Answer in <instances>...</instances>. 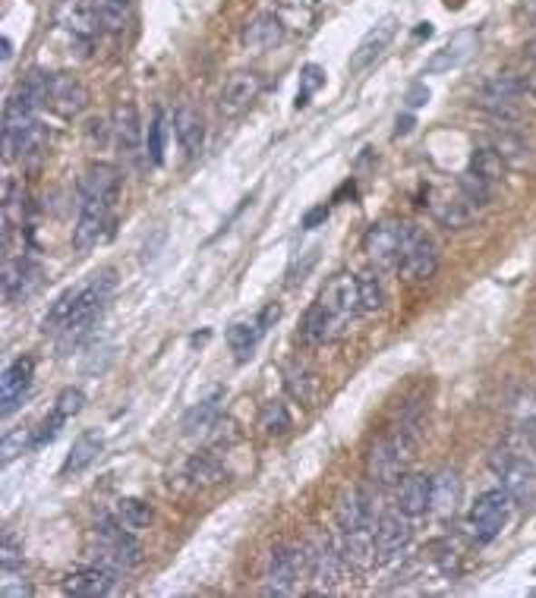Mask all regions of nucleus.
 <instances>
[{
	"mask_svg": "<svg viewBox=\"0 0 536 598\" xmlns=\"http://www.w3.org/2000/svg\"><path fill=\"white\" fill-rule=\"evenodd\" d=\"M76 294H79V287H73V290H63L61 296L54 299V305H51V312L44 315V322H42V331L44 334H54V331H63L70 324V318H73V309H76Z\"/></svg>",
	"mask_w": 536,
	"mask_h": 598,
	"instance_id": "58836bf2",
	"label": "nucleus"
},
{
	"mask_svg": "<svg viewBox=\"0 0 536 598\" xmlns=\"http://www.w3.org/2000/svg\"><path fill=\"white\" fill-rule=\"evenodd\" d=\"M476 48H480V32L476 29L454 32V35L426 60V72L429 76H442V72L458 70V66H464L467 60L476 54Z\"/></svg>",
	"mask_w": 536,
	"mask_h": 598,
	"instance_id": "ddd939ff",
	"label": "nucleus"
},
{
	"mask_svg": "<svg viewBox=\"0 0 536 598\" xmlns=\"http://www.w3.org/2000/svg\"><path fill=\"white\" fill-rule=\"evenodd\" d=\"M414 130V117H398V136H407Z\"/></svg>",
	"mask_w": 536,
	"mask_h": 598,
	"instance_id": "13d9d810",
	"label": "nucleus"
},
{
	"mask_svg": "<svg viewBox=\"0 0 536 598\" xmlns=\"http://www.w3.org/2000/svg\"><path fill=\"white\" fill-rule=\"evenodd\" d=\"M470 170H473L476 177L486 179L489 186H499L502 174H505V161H502V155L495 149H480V151H473V158H470Z\"/></svg>",
	"mask_w": 536,
	"mask_h": 598,
	"instance_id": "ea45409f",
	"label": "nucleus"
},
{
	"mask_svg": "<svg viewBox=\"0 0 536 598\" xmlns=\"http://www.w3.org/2000/svg\"><path fill=\"white\" fill-rule=\"evenodd\" d=\"M341 555L350 567L369 570L379 561V551H375V529H356V533H341Z\"/></svg>",
	"mask_w": 536,
	"mask_h": 598,
	"instance_id": "c756f323",
	"label": "nucleus"
},
{
	"mask_svg": "<svg viewBox=\"0 0 536 598\" xmlns=\"http://www.w3.org/2000/svg\"><path fill=\"white\" fill-rule=\"evenodd\" d=\"M458 189L464 192L470 202L480 205V208H482V205H486L489 198H492V189H495V186H489L482 177H476L473 170H467V174H461V179H458Z\"/></svg>",
	"mask_w": 536,
	"mask_h": 598,
	"instance_id": "8fccbe9b",
	"label": "nucleus"
},
{
	"mask_svg": "<svg viewBox=\"0 0 536 598\" xmlns=\"http://www.w3.org/2000/svg\"><path fill=\"white\" fill-rule=\"evenodd\" d=\"M83 407H85V394L79 388H63L54 400V413L61 416L63 422H70L73 416L83 413Z\"/></svg>",
	"mask_w": 536,
	"mask_h": 598,
	"instance_id": "3c124183",
	"label": "nucleus"
},
{
	"mask_svg": "<svg viewBox=\"0 0 536 598\" xmlns=\"http://www.w3.org/2000/svg\"><path fill=\"white\" fill-rule=\"evenodd\" d=\"M303 551L290 548V545H275L268 555V593L271 595H290L297 586V576H300V564H303Z\"/></svg>",
	"mask_w": 536,
	"mask_h": 598,
	"instance_id": "2eb2a0df",
	"label": "nucleus"
},
{
	"mask_svg": "<svg viewBox=\"0 0 536 598\" xmlns=\"http://www.w3.org/2000/svg\"><path fill=\"white\" fill-rule=\"evenodd\" d=\"M63 593L67 595H76V598H102L114 589V574L104 567H83V570H73V574L63 576Z\"/></svg>",
	"mask_w": 536,
	"mask_h": 598,
	"instance_id": "393cba45",
	"label": "nucleus"
},
{
	"mask_svg": "<svg viewBox=\"0 0 536 598\" xmlns=\"http://www.w3.org/2000/svg\"><path fill=\"white\" fill-rule=\"evenodd\" d=\"M512 504H514V497L508 495V488H489L476 497V504L470 507V516H467L476 545H489L502 533V526H505L508 516H512Z\"/></svg>",
	"mask_w": 536,
	"mask_h": 598,
	"instance_id": "423d86ee",
	"label": "nucleus"
},
{
	"mask_svg": "<svg viewBox=\"0 0 536 598\" xmlns=\"http://www.w3.org/2000/svg\"><path fill=\"white\" fill-rule=\"evenodd\" d=\"M92 561L98 567L111 570V574H130V570L139 567L142 561V548H139L136 535L117 520L114 514L98 516L95 533H92Z\"/></svg>",
	"mask_w": 536,
	"mask_h": 598,
	"instance_id": "f257e3e1",
	"label": "nucleus"
},
{
	"mask_svg": "<svg viewBox=\"0 0 536 598\" xmlns=\"http://www.w3.org/2000/svg\"><path fill=\"white\" fill-rule=\"evenodd\" d=\"M461 504V476L452 473V469H439L433 476V485H429V514L435 516H454Z\"/></svg>",
	"mask_w": 536,
	"mask_h": 598,
	"instance_id": "cd10ccee",
	"label": "nucleus"
},
{
	"mask_svg": "<svg viewBox=\"0 0 536 598\" xmlns=\"http://www.w3.org/2000/svg\"><path fill=\"white\" fill-rule=\"evenodd\" d=\"M287 4H297V0H287ZM300 4H313V0H300Z\"/></svg>",
	"mask_w": 536,
	"mask_h": 598,
	"instance_id": "0e129e2a",
	"label": "nucleus"
},
{
	"mask_svg": "<svg viewBox=\"0 0 536 598\" xmlns=\"http://www.w3.org/2000/svg\"><path fill=\"white\" fill-rule=\"evenodd\" d=\"M48 104L54 114L73 120V117L83 114L85 104H89V89H85L76 76H70V72H54V76H51Z\"/></svg>",
	"mask_w": 536,
	"mask_h": 598,
	"instance_id": "f3484780",
	"label": "nucleus"
},
{
	"mask_svg": "<svg viewBox=\"0 0 536 598\" xmlns=\"http://www.w3.org/2000/svg\"><path fill=\"white\" fill-rule=\"evenodd\" d=\"M521 13H524L531 23H536V0H521Z\"/></svg>",
	"mask_w": 536,
	"mask_h": 598,
	"instance_id": "4d7b16f0",
	"label": "nucleus"
},
{
	"mask_svg": "<svg viewBox=\"0 0 536 598\" xmlns=\"http://www.w3.org/2000/svg\"><path fill=\"white\" fill-rule=\"evenodd\" d=\"M240 42L247 51H268V48H275V44H281L284 42L281 16H278V13H259V16H253L243 25Z\"/></svg>",
	"mask_w": 536,
	"mask_h": 598,
	"instance_id": "bb28decb",
	"label": "nucleus"
},
{
	"mask_svg": "<svg viewBox=\"0 0 536 598\" xmlns=\"http://www.w3.org/2000/svg\"><path fill=\"white\" fill-rule=\"evenodd\" d=\"M341 328L344 324L337 322L319 299H316V303L307 309V315H303L300 337H303V343H309V347H319V343H326V341H332V337L341 334Z\"/></svg>",
	"mask_w": 536,
	"mask_h": 598,
	"instance_id": "c85d7f7f",
	"label": "nucleus"
},
{
	"mask_svg": "<svg viewBox=\"0 0 536 598\" xmlns=\"http://www.w3.org/2000/svg\"><path fill=\"white\" fill-rule=\"evenodd\" d=\"M322 82H326V70H322V66H316V63L303 66L300 70V92H297V108H307L309 98L319 92Z\"/></svg>",
	"mask_w": 536,
	"mask_h": 598,
	"instance_id": "09e8293b",
	"label": "nucleus"
},
{
	"mask_svg": "<svg viewBox=\"0 0 536 598\" xmlns=\"http://www.w3.org/2000/svg\"><path fill=\"white\" fill-rule=\"evenodd\" d=\"M410 457H414V435L410 429H398L373 444L366 457V473L379 485H395L407 476Z\"/></svg>",
	"mask_w": 536,
	"mask_h": 598,
	"instance_id": "7ed1b4c3",
	"label": "nucleus"
},
{
	"mask_svg": "<svg viewBox=\"0 0 536 598\" xmlns=\"http://www.w3.org/2000/svg\"><path fill=\"white\" fill-rule=\"evenodd\" d=\"M44 139H48V132H44L42 120H38L35 114H19V111L6 108V114H4V151H6V158L35 155V151H42Z\"/></svg>",
	"mask_w": 536,
	"mask_h": 598,
	"instance_id": "1a4fd4ad",
	"label": "nucleus"
},
{
	"mask_svg": "<svg viewBox=\"0 0 536 598\" xmlns=\"http://www.w3.org/2000/svg\"><path fill=\"white\" fill-rule=\"evenodd\" d=\"M492 149L502 155V161L512 164V168H518V170L533 161V151H531V145H527V139L514 136V132H495Z\"/></svg>",
	"mask_w": 536,
	"mask_h": 598,
	"instance_id": "c9c22d12",
	"label": "nucleus"
},
{
	"mask_svg": "<svg viewBox=\"0 0 536 598\" xmlns=\"http://www.w3.org/2000/svg\"><path fill=\"white\" fill-rule=\"evenodd\" d=\"M287 391L300 403H313L316 391H319V378H316L309 369H303V365H294V369L287 371Z\"/></svg>",
	"mask_w": 536,
	"mask_h": 598,
	"instance_id": "a18cd8bd",
	"label": "nucleus"
},
{
	"mask_svg": "<svg viewBox=\"0 0 536 598\" xmlns=\"http://www.w3.org/2000/svg\"><path fill=\"white\" fill-rule=\"evenodd\" d=\"M29 448H35V435L32 431H10L4 438V460H13V457H19Z\"/></svg>",
	"mask_w": 536,
	"mask_h": 598,
	"instance_id": "603ef678",
	"label": "nucleus"
},
{
	"mask_svg": "<svg viewBox=\"0 0 536 598\" xmlns=\"http://www.w3.org/2000/svg\"><path fill=\"white\" fill-rule=\"evenodd\" d=\"M54 19L61 29H67L79 38H92L98 35V29H104L95 0H61Z\"/></svg>",
	"mask_w": 536,
	"mask_h": 598,
	"instance_id": "6ab92c4d",
	"label": "nucleus"
},
{
	"mask_svg": "<svg viewBox=\"0 0 536 598\" xmlns=\"http://www.w3.org/2000/svg\"><path fill=\"white\" fill-rule=\"evenodd\" d=\"M527 57H533V60H536V38H533L531 44H527Z\"/></svg>",
	"mask_w": 536,
	"mask_h": 598,
	"instance_id": "e2e57ef3",
	"label": "nucleus"
},
{
	"mask_svg": "<svg viewBox=\"0 0 536 598\" xmlns=\"http://www.w3.org/2000/svg\"><path fill=\"white\" fill-rule=\"evenodd\" d=\"M407 227L410 224H401V221H375L373 227L366 230L363 236V252L366 258L375 265V271H392L401 265V252H404V243H407Z\"/></svg>",
	"mask_w": 536,
	"mask_h": 598,
	"instance_id": "0eeeda50",
	"label": "nucleus"
},
{
	"mask_svg": "<svg viewBox=\"0 0 536 598\" xmlns=\"http://www.w3.org/2000/svg\"><path fill=\"white\" fill-rule=\"evenodd\" d=\"M114 290H117V271L114 268L95 271V275H92L89 281L79 287L73 318H70L67 328L61 331V334H63V347H70V343H79L85 334H89L92 324L98 322V315H102L104 305H108V299L114 296Z\"/></svg>",
	"mask_w": 536,
	"mask_h": 598,
	"instance_id": "f03ea898",
	"label": "nucleus"
},
{
	"mask_svg": "<svg viewBox=\"0 0 536 598\" xmlns=\"http://www.w3.org/2000/svg\"><path fill=\"white\" fill-rule=\"evenodd\" d=\"M476 211H480V205L470 202L461 189L454 192V196H442V198H435L433 202V215L439 217L445 227H454V230L467 227V224L476 217Z\"/></svg>",
	"mask_w": 536,
	"mask_h": 598,
	"instance_id": "473e14b6",
	"label": "nucleus"
},
{
	"mask_svg": "<svg viewBox=\"0 0 536 598\" xmlns=\"http://www.w3.org/2000/svg\"><path fill=\"white\" fill-rule=\"evenodd\" d=\"M259 429L266 431V435H284V431L290 429V413L287 407H284L281 400H268L266 407H262L259 413Z\"/></svg>",
	"mask_w": 536,
	"mask_h": 598,
	"instance_id": "de8ad7c7",
	"label": "nucleus"
},
{
	"mask_svg": "<svg viewBox=\"0 0 536 598\" xmlns=\"http://www.w3.org/2000/svg\"><path fill=\"white\" fill-rule=\"evenodd\" d=\"M174 132H177V142H180V149L187 151L190 158L200 155L202 145H205V120L196 108H190V104H183V108H177L174 114Z\"/></svg>",
	"mask_w": 536,
	"mask_h": 598,
	"instance_id": "2f4dec72",
	"label": "nucleus"
},
{
	"mask_svg": "<svg viewBox=\"0 0 536 598\" xmlns=\"http://www.w3.org/2000/svg\"><path fill=\"white\" fill-rule=\"evenodd\" d=\"M414 538V523L407 514H385L375 523V551H379V561H392L398 557L404 548Z\"/></svg>",
	"mask_w": 536,
	"mask_h": 598,
	"instance_id": "a211bd4d",
	"label": "nucleus"
},
{
	"mask_svg": "<svg viewBox=\"0 0 536 598\" xmlns=\"http://www.w3.org/2000/svg\"><path fill=\"white\" fill-rule=\"evenodd\" d=\"M48 95H51V76L42 70H32L29 76L19 82V89L13 92L10 111H19V114H38V108L48 104Z\"/></svg>",
	"mask_w": 536,
	"mask_h": 598,
	"instance_id": "a878e982",
	"label": "nucleus"
},
{
	"mask_svg": "<svg viewBox=\"0 0 536 598\" xmlns=\"http://www.w3.org/2000/svg\"><path fill=\"white\" fill-rule=\"evenodd\" d=\"M262 334H266V328H262L259 318H253V322H237L234 328L228 331V343H230V350H234L237 362H247V359L253 356Z\"/></svg>",
	"mask_w": 536,
	"mask_h": 598,
	"instance_id": "f704fd0d",
	"label": "nucleus"
},
{
	"mask_svg": "<svg viewBox=\"0 0 536 598\" xmlns=\"http://www.w3.org/2000/svg\"><path fill=\"white\" fill-rule=\"evenodd\" d=\"M524 95H527L524 79L512 76V72H499V76L482 82L473 104L486 111L489 117L502 120V123H514V120H521V114H524Z\"/></svg>",
	"mask_w": 536,
	"mask_h": 598,
	"instance_id": "20e7f679",
	"label": "nucleus"
},
{
	"mask_svg": "<svg viewBox=\"0 0 536 598\" xmlns=\"http://www.w3.org/2000/svg\"><path fill=\"white\" fill-rule=\"evenodd\" d=\"M79 205H104L114 208L117 196H121V170L114 164H92L83 177H79Z\"/></svg>",
	"mask_w": 536,
	"mask_h": 598,
	"instance_id": "9d476101",
	"label": "nucleus"
},
{
	"mask_svg": "<svg viewBox=\"0 0 536 598\" xmlns=\"http://www.w3.org/2000/svg\"><path fill=\"white\" fill-rule=\"evenodd\" d=\"M102 435L98 431H83V435L73 441V448H70V454H67V460H63V469L61 473L63 476H76V473H83V469H89L92 463L98 460V454H102Z\"/></svg>",
	"mask_w": 536,
	"mask_h": 598,
	"instance_id": "72a5a7b5",
	"label": "nucleus"
},
{
	"mask_svg": "<svg viewBox=\"0 0 536 598\" xmlns=\"http://www.w3.org/2000/svg\"><path fill=\"white\" fill-rule=\"evenodd\" d=\"M114 145L127 161H139V151H142V120H139L136 104H117L114 111Z\"/></svg>",
	"mask_w": 536,
	"mask_h": 598,
	"instance_id": "aec40b11",
	"label": "nucleus"
},
{
	"mask_svg": "<svg viewBox=\"0 0 536 598\" xmlns=\"http://www.w3.org/2000/svg\"><path fill=\"white\" fill-rule=\"evenodd\" d=\"M426 101H429V89H426V85H414V89L407 92V104H410V108H423Z\"/></svg>",
	"mask_w": 536,
	"mask_h": 598,
	"instance_id": "6e6d98bb",
	"label": "nucleus"
},
{
	"mask_svg": "<svg viewBox=\"0 0 536 598\" xmlns=\"http://www.w3.org/2000/svg\"><path fill=\"white\" fill-rule=\"evenodd\" d=\"M114 516L130 533H139V529H145L151 523V507L145 501H139V497H121L114 504Z\"/></svg>",
	"mask_w": 536,
	"mask_h": 598,
	"instance_id": "4c0bfd02",
	"label": "nucleus"
},
{
	"mask_svg": "<svg viewBox=\"0 0 536 598\" xmlns=\"http://www.w3.org/2000/svg\"><path fill=\"white\" fill-rule=\"evenodd\" d=\"M524 82H527V92H531V95H536V70L527 72V79H524Z\"/></svg>",
	"mask_w": 536,
	"mask_h": 598,
	"instance_id": "052dcab7",
	"label": "nucleus"
},
{
	"mask_svg": "<svg viewBox=\"0 0 536 598\" xmlns=\"http://www.w3.org/2000/svg\"><path fill=\"white\" fill-rule=\"evenodd\" d=\"M429 485H433V476H423V473H407L401 478V488H398L401 514H407L410 520L426 514L429 510Z\"/></svg>",
	"mask_w": 536,
	"mask_h": 598,
	"instance_id": "7c9ffc66",
	"label": "nucleus"
},
{
	"mask_svg": "<svg viewBox=\"0 0 536 598\" xmlns=\"http://www.w3.org/2000/svg\"><path fill=\"white\" fill-rule=\"evenodd\" d=\"M307 561H309V570H313V580L319 583L322 589H335L344 576V564H347L341 548H337L332 538H322V542L307 555Z\"/></svg>",
	"mask_w": 536,
	"mask_h": 598,
	"instance_id": "b1692460",
	"label": "nucleus"
},
{
	"mask_svg": "<svg viewBox=\"0 0 536 598\" xmlns=\"http://www.w3.org/2000/svg\"><path fill=\"white\" fill-rule=\"evenodd\" d=\"M38 284H42V268H38L32 258L19 256V258H6L4 262V296L10 299V303L32 296Z\"/></svg>",
	"mask_w": 536,
	"mask_h": 598,
	"instance_id": "4be33fe9",
	"label": "nucleus"
},
{
	"mask_svg": "<svg viewBox=\"0 0 536 598\" xmlns=\"http://www.w3.org/2000/svg\"><path fill=\"white\" fill-rule=\"evenodd\" d=\"M395 35H398V19L395 16L379 19V23H375L373 29L360 38V44L354 48V54H350V63H347L350 72L356 76V72H363L366 66H373L375 60L388 51V44L395 42Z\"/></svg>",
	"mask_w": 536,
	"mask_h": 598,
	"instance_id": "4468645a",
	"label": "nucleus"
},
{
	"mask_svg": "<svg viewBox=\"0 0 536 598\" xmlns=\"http://www.w3.org/2000/svg\"><path fill=\"white\" fill-rule=\"evenodd\" d=\"M319 303L326 305L328 312L337 318L341 324H347L350 318L356 315V312H363L360 305V281H356V275H335L332 281L322 287L319 294Z\"/></svg>",
	"mask_w": 536,
	"mask_h": 598,
	"instance_id": "f8f14e48",
	"label": "nucleus"
},
{
	"mask_svg": "<svg viewBox=\"0 0 536 598\" xmlns=\"http://www.w3.org/2000/svg\"><path fill=\"white\" fill-rule=\"evenodd\" d=\"M0 57H4V63H10V57H13V42H10V38H4V42H0Z\"/></svg>",
	"mask_w": 536,
	"mask_h": 598,
	"instance_id": "bf43d9fd",
	"label": "nucleus"
},
{
	"mask_svg": "<svg viewBox=\"0 0 536 598\" xmlns=\"http://www.w3.org/2000/svg\"><path fill=\"white\" fill-rule=\"evenodd\" d=\"M262 92V76L253 70H240L224 82L221 95H218V114L221 117H240L253 108V101Z\"/></svg>",
	"mask_w": 536,
	"mask_h": 598,
	"instance_id": "9b49d317",
	"label": "nucleus"
},
{
	"mask_svg": "<svg viewBox=\"0 0 536 598\" xmlns=\"http://www.w3.org/2000/svg\"><path fill=\"white\" fill-rule=\"evenodd\" d=\"M326 217H328V208H326V205H319V208L307 211V217H303V227H307V230L319 227V224L326 221Z\"/></svg>",
	"mask_w": 536,
	"mask_h": 598,
	"instance_id": "5fc2aeb1",
	"label": "nucleus"
},
{
	"mask_svg": "<svg viewBox=\"0 0 536 598\" xmlns=\"http://www.w3.org/2000/svg\"><path fill=\"white\" fill-rule=\"evenodd\" d=\"M439 271V246L420 227H407V243L401 252V275L414 284H426Z\"/></svg>",
	"mask_w": 536,
	"mask_h": 598,
	"instance_id": "6e6552de",
	"label": "nucleus"
},
{
	"mask_svg": "<svg viewBox=\"0 0 536 598\" xmlns=\"http://www.w3.org/2000/svg\"><path fill=\"white\" fill-rule=\"evenodd\" d=\"M489 463H492V469L502 476V488H508V495H512L514 501H527V497H533L536 467H533V457L527 454L524 448H518L514 441L499 444Z\"/></svg>",
	"mask_w": 536,
	"mask_h": 598,
	"instance_id": "39448f33",
	"label": "nucleus"
},
{
	"mask_svg": "<svg viewBox=\"0 0 536 598\" xmlns=\"http://www.w3.org/2000/svg\"><path fill=\"white\" fill-rule=\"evenodd\" d=\"M102 25L108 32H121L130 23V10H133V0H95Z\"/></svg>",
	"mask_w": 536,
	"mask_h": 598,
	"instance_id": "c03bdc74",
	"label": "nucleus"
},
{
	"mask_svg": "<svg viewBox=\"0 0 536 598\" xmlns=\"http://www.w3.org/2000/svg\"><path fill=\"white\" fill-rule=\"evenodd\" d=\"M32 375H35V362H32L29 356H19L6 365L4 378H0V403H4L0 413L13 416L23 407L25 394H29V388H32Z\"/></svg>",
	"mask_w": 536,
	"mask_h": 598,
	"instance_id": "dca6fc26",
	"label": "nucleus"
},
{
	"mask_svg": "<svg viewBox=\"0 0 536 598\" xmlns=\"http://www.w3.org/2000/svg\"><path fill=\"white\" fill-rule=\"evenodd\" d=\"M218 416H221V397L215 394L190 410L187 419H183V429H187V435H205L209 429H215Z\"/></svg>",
	"mask_w": 536,
	"mask_h": 598,
	"instance_id": "e433bc0d",
	"label": "nucleus"
},
{
	"mask_svg": "<svg viewBox=\"0 0 536 598\" xmlns=\"http://www.w3.org/2000/svg\"><path fill=\"white\" fill-rule=\"evenodd\" d=\"M187 478L193 485H215L224 478V467L215 454H196L193 460L187 463Z\"/></svg>",
	"mask_w": 536,
	"mask_h": 598,
	"instance_id": "a19ab883",
	"label": "nucleus"
},
{
	"mask_svg": "<svg viewBox=\"0 0 536 598\" xmlns=\"http://www.w3.org/2000/svg\"><path fill=\"white\" fill-rule=\"evenodd\" d=\"M164 139H168V117L158 108L149 123V132H145V155H149V161L155 164V168L164 164Z\"/></svg>",
	"mask_w": 536,
	"mask_h": 598,
	"instance_id": "37998d69",
	"label": "nucleus"
},
{
	"mask_svg": "<svg viewBox=\"0 0 536 598\" xmlns=\"http://www.w3.org/2000/svg\"><path fill=\"white\" fill-rule=\"evenodd\" d=\"M416 35H426V38H429V35H433V25H429V23H420V29H416Z\"/></svg>",
	"mask_w": 536,
	"mask_h": 598,
	"instance_id": "680f3d73",
	"label": "nucleus"
},
{
	"mask_svg": "<svg viewBox=\"0 0 536 598\" xmlns=\"http://www.w3.org/2000/svg\"><path fill=\"white\" fill-rule=\"evenodd\" d=\"M0 595L4 598H29L32 583L23 564H0Z\"/></svg>",
	"mask_w": 536,
	"mask_h": 598,
	"instance_id": "79ce46f5",
	"label": "nucleus"
},
{
	"mask_svg": "<svg viewBox=\"0 0 536 598\" xmlns=\"http://www.w3.org/2000/svg\"><path fill=\"white\" fill-rule=\"evenodd\" d=\"M337 526H341V533H356V529L375 526L373 497L366 495V488L344 491L341 504H337Z\"/></svg>",
	"mask_w": 536,
	"mask_h": 598,
	"instance_id": "412c9836",
	"label": "nucleus"
},
{
	"mask_svg": "<svg viewBox=\"0 0 536 598\" xmlns=\"http://www.w3.org/2000/svg\"><path fill=\"white\" fill-rule=\"evenodd\" d=\"M0 564H23V548H16L13 535H4L0 542Z\"/></svg>",
	"mask_w": 536,
	"mask_h": 598,
	"instance_id": "864d4df0",
	"label": "nucleus"
},
{
	"mask_svg": "<svg viewBox=\"0 0 536 598\" xmlns=\"http://www.w3.org/2000/svg\"><path fill=\"white\" fill-rule=\"evenodd\" d=\"M111 208L104 205H79V217H76V227H73V246L76 249H92L98 246L111 230Z\"/></svg>",
	"mask_w": 536,
	"mask_h": 598,
	"instance_id": "5701e85b",
	"label": "nucleus"
},
{
	"mask_svg": "<svg viewBox=\"0 0 536 598\" xmlns=\"http://www.w3.org/2000/svg\"><path fill=\"white\" fill-rule=\"evenodd\" d=\"M356 281H360V305L366 315H373V312H379L382 305H385V290H382V281L375 271H366V275H356Z\"/></svg>",
	"mask_w": 536,
	"mask_h": 598,
	"instance_id": "49530a36",
	"label": "nucleus"
}]
</instances>
